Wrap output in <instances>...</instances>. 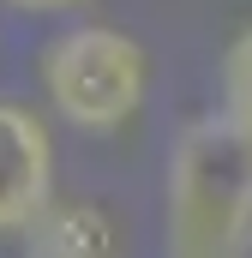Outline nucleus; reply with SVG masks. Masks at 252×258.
<instances>
[{"label":"nucleus","instance_id":"5","mask_svg":"<svg viewBox=\"0 0 252 258\" xmlns=\"http://www.w3.org/2000/svg\"><path fill=\"white\" fill-rule=\"evenodd\" d=\"M216 84H222V114L240 132H252V30H240V36L228 42Z\"/></svg>","mask_w":252,"mask_h":258},{"label":"nucleus","instance_id":"4","mask_svg":"<svg viewBox=\"0 0 252 258\" xmlns=\"http://www.w3.org/2000/svg\"><path fill=\"white\" fill-rule=\"evenodd\" d=\"M24 258H120V228H114V216L102 204H84V198L60 204L54 198L30 222Z\"/></svg>","mask_w":252,"mask_h":258},{"label":"nucleus","instance_id":"6","mask_svg":"<svg viewBox=\"0 0 252 258\" xmlns=\"http://www.w3.org/2000/svg\"><path fill=\"white\" fill-rule=\"evenodd\" d=\"M6 6H18V12H66L78 0H6Z\"/></svg>","mask_w":252,"mask_h":258},{"label":"nucleus","instance_id":"1","mask_svg":"<svg viewBox=\"0 0 252 258\" xmlns=\"http://www.w3.org/2000/svg\"><path fill=\"white\" fill-rule=\"evenodd\" d=\"M252 252V132L228 114L180 126L162 168V258Z\"/></svg>","mask_w":252,"mask_h":258},{"label":"nucleus","instance_id":"3","mask_svg":"<svg viewBox=\"0 0 252 258\" xmlns=\"http://www.w3.org/2000/svg\"><path fill=\"white\" fill-rule=\"evenodd\" d=\"M54 204V138L36 108L0 102V234H30Z\"/></svg>","mask_w":252,"mask_h":258},{"label":"nucleus","instance_id":"2","mask_svg":"<svg viewBox=\"0 0 252 258\" xmlns=\"http://www.w3.org/2000/svg\"><path fill=\"white\" fill-rule=\"evenodd\" d=\"M144 48L114 24H72L42 48V96L78 132H120L144 102Z\"/></svg>","mask_w":252,"mask_h":258}]
</instances>
